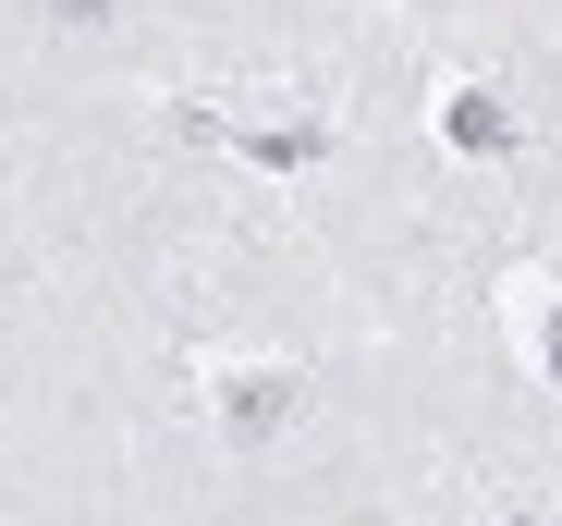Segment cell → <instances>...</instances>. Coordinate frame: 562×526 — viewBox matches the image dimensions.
I'll list each match as a JSON object with an SVG mask.
<instances>
[{
  "instance_id": "cell-3",
  "label": "cell",
  "mask_w": 562,
  "mask_h": 526,
  "mask_svg": "<svg viewBox=\"0 0 562 526\" xmlns=\"http://www.w3.org/2000/svg\"><path fill=\"white\" fill-rule=\"evenodd\" d=\"M538 343H550V380H562V306H538Z\"/></svg>"
},
{
  "instance_id": "cell-1",
  "label": "cell",
  "mask_w": 562,
  "mask_h": 526,
  "mask_svg": "<svg viewBox=\"0 0 562 526\" xmlns=\"http://www.w3.org/2000/svg\"><path fill=\"white\" fill-rule=\"evenodd\" d=\"M281 416H294V392H281L269 368H245V380H221V428H233V441H269Z\"/></svg>"
},
{
  "instance_id": "cell-2",
  "label": "cell",
  "mask_w": 562,
  "mask_h": 526,
  "mask_svg": "<svg viewBox=\"0 0 562 526\" xmlns=\"http://www.w3.org/2000/svg\"><path fill=\"white\" fill-rule=\"evenodd\" d=\"M452 147H514V123H502V99H452Z\"/></svg>"
},
{
  "instance_id": "cell-4",
  "label": "cell",
  "mask_w": 562,
  "mask_h": 526,
  "mask_svg": "<svg viewBox=\"0 0 562 526\" xmlns=\"http://www.w3.org/2000/svg\"><path fill=\"white\" fill-rule=\"evenodd\" d=\"M61 25H99V0H61Z\"/></svg>"
}]
</instances>
